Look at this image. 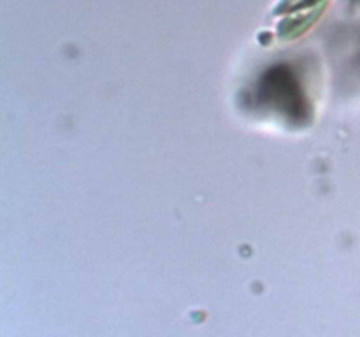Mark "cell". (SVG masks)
I'll list each match as a JSON object with an SVG mask.
<instances>
[{
  "mask_svg": "<svg viewBox=\"0 0 360 337\" xmlns=\"http://www.w3.org/2000/svg\"><path fill=\"white\" fill-rule=\"evenodd\" d=\"M311 2H315V0H283V4H280V7H278V11H283V13H287V11L299 9V7L308 6V4H311Z\"/></svg>",
  "mask_w": 360,
  "mask_h": 337,
  "instance_id": "6da1fadb",
  "label": "cell"
}]
</instances>
